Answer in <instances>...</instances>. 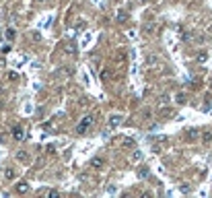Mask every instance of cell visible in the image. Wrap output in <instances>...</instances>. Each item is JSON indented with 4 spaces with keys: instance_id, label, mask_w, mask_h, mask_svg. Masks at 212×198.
<instances>
[{
    "instance_id": "6da1fadb",
    "label": "cell",
    "mask_w": 212,
    "mask_h": 198,
    "mask_svg": "<svg viewBox=\"0 0 212 198\" xmlns=\"http://www.w3.org/2000/svg\"><path fill=\"white\" fill-rule=\"evenodd\" d=\"M93 124H95V116H84L83 120L78 122V126H76V132H78V134H83L84 130H89L91 126H93Z\"/></svg>"
},
{
    "instance_id": "7a4b0ae2",
    "label": "cell",
    "mask_w": 212,
    "mask_h": 198,
    "mask_svg": "<svg viewBox=\"0 0 212 198\" xmlns=\"http://www.w3.org/2000/svg\"><path fill=\"white\" fill-rule=\"evenodd\" d=\"M122 122H124V116H122V114H111V116H109V126H111V128H118Z\"/></svg>"
},
{
    "instance_id": "3957f363",
    "label": "cell",
    "mask_w": 212,
    "mask_h": 198,
    "mask_svg": "<svg viewBox=\"0 0 212 198\" xmlns=\"http://www.w3.org/2000/svg\"><path fill=\"white\" fill-rule=\"evenodd\" d=\"M12 138L14 140H23L25 138V130L21 128V126H14V128H12Z\"/></svg>"
},
{
    "instance_id": "277c9868",
    "label": "cell",
    "mask_w": 212,
    "mask_h": 198,
    "mask_svg": "<svg viewBox=\"0 0 212 198\" xmlns=\"http://www.w3.org/2000/svg\"><path fill=\"white\" fill-rule=\"evenodd\" d=\"M4 35H6V41H14V37H17V29H14V27H8V29L4 31Z\"/></svg>"
},
{
    "instance_id": "5b68a950",
    "label": "cell",
    "mask_w": 212,
    "mask_h": 198,
    "mask_svg": "<svg viewBox=\"0 0 212 198\" xmlns=\"http://www.w3.org/2000/svg\"><path fill=\"white\" fill-rule=\"evenodd\" d=\"M99 79H101V81L103 83H107V81H111V70H101V72H99Z\"/></svg>"
},
{
    "instance_id": "8992f818",
    "label": "cell",
    "mask_w": 212,
    "mask_h": 198,
    "mask_svg": "<svg viewBox=\"0 0 212 198\" xmlns=\"http://www.w3.org/2000/svg\"><path fill=\"white\" fill-rule=\"evenodd\" d=\"M212 142V132H202V144H210Z\"/></svg>"
},
{
    "instance_id": "52a82bcc",
    "label": "cell",
    "mask_w": 212,
    "mask_h": 198,
    "mask_svg": "<svg viewBox=\"0 0 212 198\" xmlns=\"http://www.w3.org/2000/svg\"><path fill=\"white\" fill-rule=\"evenodd\" d=\"M17 192H19V194H27V192H29V184H25V182L17 184Z\"/></svg>"
},
{
    "instance_id": "ba28073f",
    "label": "cell",
    "mask_w": 212,
    "mask_h": 198,
    "mask_svg": "<svg viewBox=\"0 0 212 198\" xmlns=\"http://www.w3.org/2000/svg\"><path fill=\"white\" fill-rule=\"evenodd\" d=\"M91 167H93V169H101V167H103V159L95 157L93 161H91Z\"/></svg>"
},
{
    "instance_id": "9c48e42d",
    "label": "cell",
    "mask_w": 212,
    "mask_h": 198,
    "mask_svg": "<svg viewBox=\"0 0 212 198\" xmlns=\"http://www.w3.org/2000/svg\"><path fill=\"white\" fill-rule=\"evenodd\" d=\"M196 138H198V130H188L185 140H189V142H191V140H196Z\"/></svg>"
},
{
    "instance_id": "30bf717a",
    "label": "cell",
    "mask_w": 212,
    "mask_h": 198,
    "mask_svg": "<svg viewBox=\"0 0 212 198\" xmlns=\"http://www.w3.org/2000/svg\"><path fill=\"white\" fill-rule=\"evenodd\" d=\"M0 52H2V54L11 52V41H0Z\"/></svg>"
},
{
    "instance_id": "8fae6325",
    "label": "cell",
    "mask_w": 212,
    "mask_h": 198,
    "mask_svg": "<svg viewBox=\"0 0 212 198\" xmlns=\"http://www.w3.org/2000/svg\"><path fill=\"white\" fill-rule=\"evenodd\" d=\"M17 159L23 161V163H29V155L27 153H17Z\"/></svg>"
},
{
    "instance_id": "7c38bea8",
    "label": "cell",
    "mask_w": 212,
    "mask_h": 198,
    "mask_svg": "<svg viewBox=\"0 0 212 198\" xmlns=\"http://www.w3.org/2000/svg\"><path fill=\"white\" fill-rule=\"evenodd\" d=\"M138 177H142V180L148 177V167H140V169H138Z\"/></svg>"
},
{
    "instance_id": "4fadbf2b",
    "label": "cell",
    "mask_w": 212,
    "mask_h": 198,
    "mask_svg": "<svg viewBox=\"0 0 212 198\" xmlns=\"http://www.w3.org/2000/svg\"><path fill=\"white\" fill-rule=\"evenodd\" d=\"M122 144H124V147H134V140L126 136V138H122Z\"/></svg>"
},
{
    "instance_id": "5bb4252c",
    "label": "cell",
    "mask_w": 212,
    "mask_h": 198,
    "mask_svg": "<svg viewBox=\"0 0 212 198\" xmlns=\"http://www.w3.org/2000/svg\"><path fill=\"white\" fill-rule=\"evenodd\" d=\"M4 177H6V180H12V177H14V171H12L11 167H8V169L4 171Z\"/></svg>"
},
{
    "instance_id": "9a60e30c",
    "label": "cell",
    "mask_w": 212,
    "mask_h": 198,
    "mask_svg": "<svg viewBox=\"0 0 212 198\" xmlns=\"http://www.w3.org/2000/svg\"><path fill=\"white\" fill-rule=\"evenodd\" d=\"M206 58H208L206 52H200V54H198V62H206Z\"/></svg>"
},
{
    "instance_id": "2e32d148",
    "label": "cell",
    "mask_w": 212,
    "mask_h": 198,
    "mask_svg": "<svg viewBox=\"0 0 212 198\" xmlns=\"http://www.w3.org/2000/svg\"><path fill=\"white\" fill-rule=\"evenodd\" d=\"M126 19H128V17H126V12H118V21H119V23H124Z\"/></svg>"
},
{
    "instance_id": "e0dca14e",
    "label": "cell",
    "mask_w": 212,
    "mask_h": 198,
    "mask_svg": "<svg viewBox=\"0 0 212 198\" xmlns=\"http://www.w3.org/2000/svg\"><path fill=\"white\" fill-rule=\"evenodd\" d=\"M140 159H142V153H138V151H136L134 155H132V161H140Z\"/></svg>"
},
{
    "instance_id": "ac0fdd59",
    "label": "cell",
    "mask_w": 212,
    "mask_h": 198,
    "mask_svg": "<svg viewBox=\"0 0 212 198\" xmlns=\"http://www.w3.org/2000/svg\"><path fill=\"white\" fill-rule=\"evenodd\" d=\"M177 103H185V95H183V93L177 95Z\"/></svg>"
},
{
    "instance_id": "d6986e66",
    "label": "cell",
    "mask_w": 212,
    "mask_h": 198,
    "mask_svg": "<svg viewBox=\"0 0 212 198\" xmlns=\"http://www.w3.org/2000/svg\"><path fill=\"white\" fill-rule=\"evenodd\" d=\"M8 79L11 81H17V72H8Z\"/></svg>"
},
{
    "instance_id": "ffe728a7",
    "label": "cell",
    "mask_w": 212,
    "mask_h": 198,
    "mask_svg": "<svg viewBox=\"0 0 212 198\" xmlns=\"http://www.w3.org/2000/svg\"><path fill=\"white\" fill-rule=\"evenodd\" d=\"M0 66H6V60L4 58H0Z\"/></svg>"
}]
</instances>
